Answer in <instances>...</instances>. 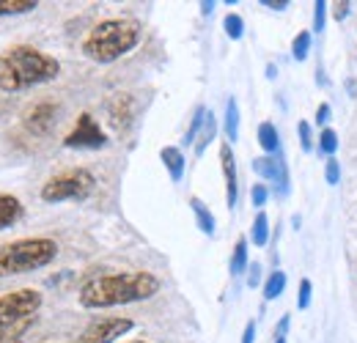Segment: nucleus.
<instances>
[{"instance_id":"nucleus-13","label":"nucleus","mask_w":357,"mask_h":343,"mask_svg":"<svg viewBox=\"0 0 357 343\" xmlns=\"http://www.w3.org/2000/svg\"><path fill=\"white\" fill-rule=\"evenodd\" d=\"M190 209H192V215H195L198 228H201L206 236H212V234H215V215L204 206V201H201V198H190Z\"/></svg>"},{"instance_id":"nucleus-14","label":"nucleus","mask_w":357,"mask_h":343,"mask_svg":"<svg viewBox=\"0 0 357 343\" xmlns=\"http://www.w3.org/2000/svg\"><path fill=\"white\" fill-rule=\"evenodd\" d=\"M225 137H228V143H236V137H239V105H236V99H228L225 102Z\"/></svg>"},{"instance_id":"nucleus-38","label":"nucleus","mask_w":357,"mask_h":343,"mask_svg":"<svg viewBox=\"0 0 357 343\" xmlns=\"http://www.w3.org/2000/svg\"><path fill=\"white\" fill-rule=\"evenodd\" d=\"M201 11H204V14H212V11H215V3H201Z\"/></svg>"},{"instance_id":"nucleus-22","label":"nucleus","mask_w":357,"mask_h":343,"mask_svg":"<svg viewBox=\"0 0 357 343\" xmlns=\"http://www.w3.org/2000/svg\"><path fill=\"white\" fill-rule=\"evenodd\" d=\"M253 171L259 173V176H264L267 181H275L278 173H280V165L272 157H259V160H253Z\"/></svg>"},{"instance_id":"nucleus-41","label":"nucleus","mask_w":357,"mask_h":343,"mask_svg":"<svg viewBox=\"0 0 357 343\" xmlns=\"http://www.w3.org/2000/svg\"><path fill=\"white\" fill-rule=\"evenodd\" d=\"M17 343H22V341H17Z\"/></svg>"},{"instance_id":"nucleus-2","label":"nucleus","mask_w":357,"mask_h":343,"mask_svg":"<svg viewBox=\"0 0 357 343\" xmlns=\"http://www.w3.org/2000/svg\"><path fill=\"white\" fill-rule=\"evenodd\" d=\"M61 75V61L31 44H14L0 52V91L17 93L45 86Z\"/></svg>"},{"instance_id":"nucleus-3","label":"nucleus","mask_w":357,"mask_h":343,"mask_svg":"<svg viewBox=\"0 0 357 343\" xmlns=\"http://www.w3.org/2000/svg\"><path fill=\"white\" fill-rule=\"evenodd\" d=\"M143 39V28L137 20L116 17L93 25L89 36L83 39V55L93 63H113L124 55H130Z\"/></svg>"},{"instance_id":"nucleus-18","label":"nucleus","mask_w":357,"mask_h":343,"mask_svg":"<svg viewBox=\"0 0 357 343\" xmlns=\"http://www.w3.org/2000/svg\"><path fill=\"white\" fill-rule=\"evenodd\" d=\"M248 239L239 236L236 245H234V256H231V275H242L248 269Z\"/></svg>"},{"instance_id":"nucleus-36","label":"nucleus","mask_w":357,"mask_h":343,"mask_svg":"<svg viewBox=\"0 0 357 343\" xmlns=\"http://www.w3.org/2000/svg\"><path fill=\"white\" fill-rule=\"evenodd\" d=\"M330 119V105H319V110H316V121L321 124V121H327Z\"/></svg>"},{"instance_id":"nucleus-10","label":"nucleus","mask_w":357,"mask_h":343,"mask_svg":"<svg viewBox=\"0 0 357 343\" xmlns=\"http://www.w3.org/2000/svg\"><path fill=\"white\" fill-rule=\"evenodd\" d=\"M55 113H58V107L52 105V102H42V105H36L33 110H28V127L33 129V132H39V135H45L47 129L55 124Z\"/></svg>"},{"instance_id":"nucleus-4","label":"nucleus","mask_w":357,"mask_h":343,"mask_svg":"<svg viewBox=\"0 0 357 343\" xmlns=\"http://www.w3.org/2000/svg\"><path fill=\"white\" fill-rule=\"evenodd\" d=\"M55 258H58V242L47 236H31V239L0 245V277L45 269Z\"/></svg>"},{"instance_id":"nucleus-40","label":"nucleus","mask_w":357,"mask_h":343,"mask_svg":"<svg viewBox=\"0 0 357 343\" xmlns=\"http://www.w3.org/2000/svg\"><path fill=\"white\" fill-rule=\"evenodd\" d=\"M127 343H146V341H127Z\"/></svg>"},{"instance_id":"nucleus-19","label":"nucleus","mask_w":357,"mask_h":343,"mask_svg":"<svg viewBox=\"0 0 357 343\" xmlns=\"http://www.w3.org/2000/svg\"><path fill=\"white\" fill-rule=\"evenodd\" d=\"M250 239L256 247H264L269 242V217L264 212H259L256 220H253V228H250Z\"/></svg>"},{"instance_id":"nucleus-17","label":"nucleus","mask_w":357,"mask_h":343,"mask_svg":"<svg viewBox=\"0 0 357 343\" xmlns=\"http://www.w3.org/2000/svg\"><path fill=\"white\" fill-rule=\"evenodd\" d=\"M215 132H218V121H215L212 113H206V121H204V127H201V135H198V140L192 143V146H195V154H204V151H206V146L215 140Z\"/></svg>"},{"instance_id":"nucleus-29","label":"nucleus","mask_w":357,"mask_h":343,"mask_svg":"<svg viewBox=\"0 0 357 343\" xmlns=\"http://www.w3.org/2000/svg\"><path fill=\"white\" fill-rule=\"evenodd\" d=\"M311 280L305 277V280H300V294H297V307L300 310H305L308 305H311Z\"/></svg>"},{"instance_id":"nucleus-9","label":"nucleus","mask_w":357,"mask_h":343,"mask_svg":"<svg viewBox=\"0 0 357 343\" xmlns=\"http://www.w3.org/2000/svg\"><path fill=\"white\" fill-rule=\"evenodd\" d=\"M220 168H223V178H225V201H228V209H234L236 206V198H239V181H236L234 148H231L228 140L220 146Z\"/></svg>"},{"instance_id":"nucleus-12","label":"nucleus","mask_w":357,"mask_h":343,"mask_svg":"<svg viewBox=\"0 0 357 343\" xmlns=\"http://www.w3.org/2000/svg\"><path fill=\"white\" fill-rule=\"evenodd\" d=\"M22 217V204L14 195H0V231L11 228Z\"/></svg>"},{"instance_id":"nucleus-39","label":"nucleus","mask_w":357,"mask_h":343,"mask_svg":"<svg viewBox=\"0 0 357 343\" xmlns=\"http://www.w3.org/2000/svg\"><path fill=\"white\" fill-rule=\"evenodd\" d=\"M275 343H286V338H275Z\"/></svg>"},{"instance_id":"nucleus-21","label":"nucleus","mask_w":357,"mask_h":343,"mask_svg":"<svg viewBox=\"0 0 357 343\" xmlns=\"http://www.w3.org/2000/svg\"><path fill=\"white\" fill-rule=\"evenodd\" d=\"M31 324H33V319H28V321H20V324H11V327H3V330H0V343L22 341V335L31 330Z\"/></svg>"},{"instance_id":"nucleus-20","label":"nucleus","mask_w":357,"mask_h":343,"mask_svg":"<svg viewBox=\"0 0 357 343\" xmlns=\"http://www.w3.org/2000/svg\"><path fill=\"white\" fill-rule=\"evenodd\" d=\"M283 289H286V272L275 269L264 280V300H278L283 294Z\"/></svg>"},{"instance_id":"nucleus-35","label":"nucleus","mask_w":357,"mask_h":343,"mask_svg":"<svg viewBox=\"0 0 357 343\" xmlns=\"http://www.w3.org/2000/svg\"><path fill=\"white\" fill-rule=\"evenodd\" d=\"M261 6H267V8H275V11H283V8L289 6V0H261Z\"/></svg>"},{"instance_id":"nucleus-16","label":"nucleus","mask_w":357,"mask_h":343,"mask_svg":"<svg viewBox=\"0 0 357 343\" xmlns=\"http://www.w3.org/2000/svg\"><path fill=\"white\" fill-rule=\"evenodd\" d=\"M259 146L267 151V154H275L278 148H280V137H278V129L272 121H264L261 127H259Z\"/></svg>"},{"instance_id":"nucleus-27","label":"nucleus","mask_w":357,"mask_h":343,"mask_svg":"<svg viewBox=\"0 0 357 343\" xmlns=\"http://www.w3.org/2000/svg\"><path fill=\"white\" fill-rule=\"evenodd\" d=\"M324 178H327V184H333V187L341 181V165H338L335 157H330V160L324 162Z\"/></svg>"},{"instance_id":"nucleus-34","label":"nucleus","mask_w":357,"mask_h":343,"mask_svg":"<svg viewBox=\"0 0 357 343\" xmlns=\"http://www.w3.org/2000/svg\"><path fill=\"white\" fill-rule=\"evenodd\" d=\"M289 321H291L289 316H283V319H280V324L275 327V338H286V330H289Z\"/></svg>"},{"instance_id":"nucleus-28","label":"nucleus","mask_w":357,"mask_h":343,"mask_svg":"<svg viewBox=\"0 0 357 343\" xmlns=\"http://www.w3.org/2000/svg\"><path fill=\"white\" fill-rule=\"evenodd\" d=\"M267 198H269V190H267V184H261V181H256L253 184V190H250V201H253V206H264L267 204Z\"/></svg>"},{"instance_id":"nucleus-8","label":"nucleus","mask_w":357,"mask_h":343,"mask_svg":"<svg viewBox=\"0 0 357 343\" xmlns=\"http://www.w3.org/2000/svg\"><path fill=\"white\" fill-rule=\"evenodd\" d=\"M107 143V135L102 132V127L96 124V119L91 113H80L75 129L63 137L66 148H102Z\"/></svg>"},{"instance_id":"nucleus-33","label":"nucleus","mask_w":357,"mask_h":343,"mask_svg":"<svg viewBox=\"0 0 357 343\" xmlns=\"http://www.w3.org/2000/svg\"><path fill=\"white\" fill-rule=\"evenodd\" d=\"M253 338H256V321H248L242 333V343H253Z\"/></svg>"},{"instance_id":"nucleus-31","label":"nucleus","mask_w":357,"mask_h":343,"mask_svg":"<svg viewBox=\"0 0 357 343\" xmlns=\"http://www.w3.org/2000/svg\"><path fill=\"white\" fill-rule=\"evenodd\" d=\"M297 132H300V143H303V151H311V148H313L311 124H308V121H300V124H297Z\"/></svg>"},{"instance_id":"nucleus-5","label":"nucleus","mask_w":357,"mask_h":343,"mask_svg":"<svg viewBox=\"0 0 357 343\" xmlns=\"http://www.w3.org/2000/svg\"><path fill=\"white\" fill-rule=\"evenodd\" d=\"M93 190H96L93 173L86 168H72L47 178L39 195L45 204H63V201H86Z\"/></svg>"},{"instance_id":"nucleus-6","label":"nucleus","mask_w":357,"mask_h":343,"mask_svg":"<svg viewBox=\"0 0 357 343\" xmlns=\"http://www.w3.org/2000/svg\"><path fill=\"white\" fill-rule=\"evenodd\" d=\"M42 302L45 297L39 289H17V291L0 294V330L28 321V319H36Z\"/></svg>"},{"instance_id":"nucleus-24","label":"nucleus","mask_w":357,"mask_h":343,"mask_svg":"<svg viewBox=\"0 0 357 343\" xmlns=\"http://www.w3.org/2000/svg\"><path fill=\"white\" fill-rule=\"evenodd\" d=\"M319 151L327 160L335 157V151H338V135H335V129H321V135H319Z\"/></svg>"},{"instance_id":"nucleus-30","label":"nucleus","mask_w":357,"mask_h":343,"mask_svg":"<svg viewBox=\"0 0 357 343\" xmlns=\"http://www.w3.org/2000/svg\"><path fill=\"white\" fill-rule=\"evenodd\" d=\"M324 17H327V3L324 0H319L316 3V8H313V31H324Z\"/></svg>"},{"instance_id":"nucleus-32","label":"nucleus","mask_w":357,"mask_h":343,"mask_svg":"<svg viewBox=\"0 0 357 343\" xmlns=\"http://www.w3.org/2000/svg\"><path fill=\"white\" fill-rule=\"evenodd\" d=\"M248 269H250V275H248V286L253 289V286H256V283L261 280V266H259V264H250Z\"/></svg>"},{"instance_id":"nucleus-7","label":"nucleus","mask_w":357,"mask_h":343,"mask_svg":"<svg viewBox=\"0 0 357 343\" xmlns=\"http://www.w3.org/2000/svg\"><path fill=\"white\" fill-rule=\"evenodd\" d=\"M135 327L132 319L127 316H107V319H96L89 327L75 338L72 343H113L121 335H127Z\"/></svg>"},{"instance_id":"nucleus-15","label":"nucleus","mask_w":357,"mask_h":343,"mask_svg":"<svg viewBox=\"0 0 357 343\" xmlns=\"http://www.w3.org/2000/svg\"><path fill=\"white\" fill-rule=\"evenodd\" d=\"M36 0H0V17H17V14H31L36 11Z\"/></svg>"},{"instance_id":"nucleus-23","label":"nucleus","mask_w":357,"mask_h":343,"mask_svg":"<svg viewBox=\"0 0 357 343\" xmlns=\"http://www.w3.org/2000/svg\"><path fill=\"white\" fill-rule=\"evenodd\" d=\"M223 28H225V36L234 39V42H239V39L245 36V20H242L239 14H225Z\"/></svg>"},{"instance_id":"nucleus-1","label":"nucleus","mask_w":357,"mask_h":343,"mask_svg":"<svg viewBox=\"0 0 357 343\" xmlns=\"http://www.w3.org/2000/svg\"><path fill=\"white\" fill-rule=\"evenodd\" d=\"M160 289H162V280L154 272H146V269L110 272V275L91 277L89 283L80 289L77 300L89 310H105V307L151 300Z\"/></svg>"},{"instance_id":"nucleus-37","label":"nucleus","mask_w":357,"mask_h":343,"mask_svg":"<svg viewBox=\"0 0 357 343\" xmlns=\"http://www.w3.org/2000/svg\"><path fill=\"white\" fill-rule=\"evenodd\" d=\"M338 6H341V8H338V14H335V17H338V20H344V17L349 14V3H338Z\"/></svg>"},{"instance_id":"nucleus-26","label":"nucleus","mask_w":357,"mask_h":343,"mask_svg":"<svg viewBox=\"0 0 357 343\" xmlns=\"http://www.w3.org/2000/svg\"><path fill=\"white\" fill-rule=\"evenodd\" d=\"M206 107H198L195 110V116H192V124L187 129V135H184V143H195L198 140V135H201V127H204V121H206Z\"/></svg>"},{"instance_id":"nucleus-25","label":"nucleus","mask_w":357,"mask_h":343,"mask_svg":"<svg viewBox=\"0 0 357 343\" xmlns=\"http://www.w3.org/2000/svg\"><path fill=\"white\" fill-rule=\"evenodd\" d=\"M308 49H311V33L308 31H300L297 36H294V42H291V55H294V61H305L308 58Z\"/></svg>"},{"instance_id":"nucleus-11","label":"nucleus","mask_w":357,"mask_h":343,"mask_svg":"<svg viewBox=\"0 0 357 343\" xmlns=\"http://www.w3.org/2000/svg\"><path fill=\"white\" fill-rule=\"evenodd\" d=\"M160 160H162V165H165L168 173H171V181H181L184 168H187V160H184L181 148H176V146H165V148L160 151Z\"/></svg>"}]
</instances>
